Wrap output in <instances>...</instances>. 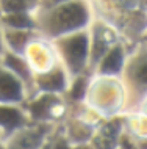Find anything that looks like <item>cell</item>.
<instances>
[{
  "label": "cell",
  "mask_w": 147,
  "mask_h": 149,
  "mask_svg": "<svg viewBox=\"0 0 147 149\" xmlns=\"http://www.w3.org/2000/svg\"><path fill=\"white\" fill-rule=\"evenodd\" d=\"M138 79H139L141 82L147 83V64L142 66V68H139V71H138Z\"/></svg>",
  "instance_id": "cell-12"
},
{
  "label": "cell",
  "mask_w": 147,
  "mask_h": 149,
  "mask_svg": "<svg viewBox=\"0 0 147 149\" xmlns=\"http://www.w3.org/2000/svg\"><path fill=\"white\" fill-rule=\"evenodd\" d=\"M21 96L19 83L6 74H0V99L3 100H17Z\"/></svg>",
  "instance_id": "cell-3"
},
{
  "label": "cell",
  "mask_w": 147,
  "mask_h": 149,
  "mask_svg": "<svg viewBox=\"0 0 147 149\" xmlns=\"http://www.w3.org/2000/svg\"><path fill=\"white\" fill-rule=\"evenodd\" d=\"M57 149H67V148L64 146V144H58V146H57Z\"/></svg>",
  "instance_id": "cell-13"
},
{
  "label": "cell",
  "mask_w": 147,
  "mask_h": 149,
  "mask_svg": "<svg viewBox=\"0 0 147 149\" xmlns=\"http://www.w3.org/2000/svg\"><path fill=\"white\" fill-rule=\"evenodd\" d=\"M39 83L46 90H58V88L63 86V75L61 72H53V74L46 75V77H41Z\"/></svg>",
  "instance_id": "cell-5"
},
{
  "label": "cell",
  "mask_w": 147,
  "mask_h": 149,
  "mask_svg": "<svg viewBox=\"0 0 147 149\" xmlns=\"http://www.w3.org/2000/svg\"><path fill=\"white\" fill-rule=\"evenodd\" d=\"M81 149H86V148H81Z\"/></svg>",
  "instance_id": "cell-14"
},
{
  "label": "cell",
  "mask_w": 147,
  "mask_h": 149,
  "mask_svg": "<svg viewBox=\"0 0 147 149\" xmlns=\"http://www.w3.org/2000/svg\"><path fill=\"white\" fill-rule=\"evenodd\" d=\"M121 61H122L121 50H119V49L111 50V54L106 57L105 61H103L102 71H103V72H116L119 68H121Z\"/></svg>",
  "instance_id": "cell-4"
},
{
  "label": "cell",
  "mask_w": 147,
  "mask_h": 149,
  "mask_svg": "<svg viewBox=\"0 0 147 149\" xmlns=\"http://www.w3.org/2000/svg\"><path fill=\"white\" fill-rule=\"evenodd\" d=\"M86 38L85 36H75V38L69 39L66 44V52L67 57H69L70 63L74 64L75 68H78L85 60L86 55Z\"/></svg>",
  "instance_id": "cell-2"
},
{
  "label": "cell",
  "mask_w": 147,
  "mask_h": 149,
  "mask_svg": "<svg viewBox=\"0 0 147 149\" xmlns=\"http://www.w3.org/2000/svg\"><path fill=\"white\" fill-rule=\"evenodd\" d=\"M83 91H85V82H83V80H78V82L75 83L74 90H72L74 99H80L81 96H83Z\"/></svg>",
  "instance_id": "cell-10"
},
{
  "label": "cell",
  "mask_w": 147,
  "mask_h": 149,
  "mask_svg": "<svg viewBox=\"0 0 147 149\" xmlns=\"http://www.w3.org/2000/svg\"><path fill=\"white\" fill-rule=\"evenodd\" d=\"M19 113L13 108H0V124H5L8 127H14L19 123Z\"/></svg>",
  "instance_id": "cell-6"
},
{
  "label": "cell",
  "mask_w": 147,
  "mask_h": 149,
  "mask_svg": "<svg viewBox=\"0 0 147 149\" xmlns=\"http://www.w3.org/2000/svg\"><path fill=\"white\" fill-rule=\"evenodd\" d=\"M8 64H10V66H14L16 69H21L22 72H25V68H23L21 63H19V60H16V58H13V57L8 58Z\"/></svg>",
  "instance_id": "cell-11"
},
{
  "label": "cell",
  "mask_w": 147,
  "mask_h": 149,
  "mask_svg": "<svg viewBox=\"0 0 147 149\" xmlns=\"http://www.w3.org/2000/svg\"><path fill=\"white\" fill-rule=\"evenodd\" d=\"M52 97H44L33 105V115L35 116H44V111H47V105H49Z\"/></svg>",
  "instance_id": "cell-9"
},
{
  "label": "cell",
  "mask_w": 147,
  "mask_h": 149,
  "mask_svg": "<svg viewBox=\"0 0 147 149\" xmlns=\"http://www.w3.org/2000/svg\"><path fill=\"white\" fill-rule=\"evenodd\" d=\"M3 8H5L6 11H21L25 8V2L23 0H3Z\"/></svg>",
  "instance_id": "cell-7"
},
{
  "label": "cell",
  "mask_w": 147,
  "mask_h": 149,
  "mask_svg": "<svg viewBox=\"0 0 147 149\" xmlns=\"http://www.w3.org/2000/svg\"><path fill=\"white\" fill-rule=\"evenodd\" d=\"M85 21H86V11L78 3L61 8L53 17V24L57 25L58 30H70L74 27H80L81 24H85Z\"/></svg>",
  "instance_id": "cell-1"
},
{
  "label": "cell",
  "mask_w": 147,
  "mask_h": 149,
  "mask_svg": "<svg viewBox=\"0 0 147 149\" xmlns=\"http://www.w3.org/2000/svg\"><path fill=\"white\" fill-rule=\"evenodd\" d=\"M6 22L10 24V25H14V27H27V25H30V21L25 17V16H22V14L10 16V17L6 19Z\"/></svg>",
  "instance_id": "cell-8"
}]
</instances>
